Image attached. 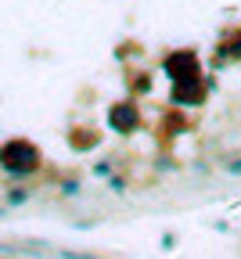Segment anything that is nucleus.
Listing matches in <instances>:
<instances>
[{
	"label": "nucleus",
	"instance_id": "nucleus-14",
	"mask_svg": "<svg viewBox=\"0 0 241 259\" xmlns=\"http://www.w3.org/2000/svg\"><path fill=\"white\" fill-rule=\"evenodd\" d=\"M162 248H166V252H169V248H177V234H173V231H166V234H162Z\"/></svg>",
	"mask_w": 241,
	"mask_h": 259
},
{
	"label": "nucleus",
	"instance_id": "nucleus-3",
	"mask_svg": "<svg viewBox=\"0 0 241 259\" xmlns=\"http://www.w3.org/2000/svg\"><path fill=\"white\" fill-rule=\"evenodd\" d=\"M108 126L115 130L119 137H133L137 130L144 126V108L137 97H123V101H115L108 108Z\"/></svg>",
	"mask_w": 241,
	"mask_h": 259
},
{
	"label": "nucleus",
	"instance_id": "nucleus-5",
	"mask_svg": "<svg viewBox=\"0 0 241 259\" xmlns=\"http://www.w3.org/2000/svg\"><path fill=\"white\" fill-rule=\"evenodd\" d=\"M158 126H162V137L173 141V137H180V134H187V130H191V119L184 115V108H169Z\"/></svg>",
	"mask_w": 241,
	"mask_h": 259
},
{
	"label": "nucleus",
	"instance_id": "nucleus-6",
	"mask_svg": "<svg viewBox=\"0 0 241 259\" xmlns=\"http://www.w3.org/2000/svg\"><path fill=\"white\" fill-rule=\"evenodd\" d=\"M223 61H241V29H234L230 36L216 47V69H220Z\"/></svg>",
	"mask_w": 241,
	"mask_h": 259
},
{
	"label": "nucleus",
	"instance_id": "nucleus-9",
	"mask_svg": "<svg viewBox=\"0 0 241 259\" xmlns=\"http://www.w3.org/2000/svg\"><path fill=\"white\" fill-rule=\"evenodd\" d=\"M223 169L234 173V177H241V155H223Z\"/></svg>",
	"mask_w": 241,
	"mask_h": 259
},
{
	"label": "nucleus",
	"instance_id": "nucleus-7",
	"mask_svg": "<svg viewBox=\"0 0 241 259\" xmlns=\"http://www.w3.org/2000/svg\"><path fill=\"white\" fill-rule=\"evenodd\" d=\"M130 97H144V94H151V72H137L133 79H130Z\"/></svg>",
	"mask_w": 241,
	"mask_h": 259
},
{
	"label": "nucleus",
	"instance_id": "nucleus-15",
	"mask_svg": "<svg viewBox=\"0 0 241 259\" xmlns=\"http://www.w3.org/2000/svg\"><path fill=\"white\" fill-rule=\"evenodd\" d=\"M94 173H97V177H112V162H97Z\"/></svg>",
	"mask_w": 241,
	"mask_h": 259
},
{
	"label": "nucleus",
	"instance_id": "nucleus-13",
	"mask_svg": "<svg viewBox=\"0 0 241 259\" xmlns=\"http://www.w3.org/2000/svg\"><path fill=\"white\" fill-rule=\"evenodd\" d=\"M61 194H79V180H72V177L61 180Z\"/></svg>",
	"mask_w": 241,
	"mask_h": 259
},
{
	"label": "nucleus",
	"instance_id": "nucleus-11",
	"mask_svg": "<svg viewBox=\"0 0 241 259\" xmlns=\"http://www.w3.org/2000/svg\"><path fill=\"white\" fill-rule=\"evenodd\" d=\"M155 169H162V173H169V169H180V162H173L169 155H162L158 162H155Z\"/></svg>",
	"mask_w": 241,
	"mask_h": 259
},
{
	"label": "nucleus",
	"instance_id": "nucleus-12",
	"mask_svg": "<svg viewBox=\"0 0 241 259\" xmlns=\"http://www.w3.org/2000/svg\"><path fill=\"white\" fill-rule=\"evenodd\" d=\"M108 187H112L115 194H123V191H126L130 184H126V177H108Z\"/></svg>",
	"mask_w": 241,
	"mask_h": 259
},
{
	"label": "nucleus",
	"instance_id": "nucleus-1",
	"mask_svg": "<svg viewBox=\"0 0 241 259\" xmlns=\"http://www.w3.org/2000/svg\"><path fill=\"white\" fill-rule=\"evenodd\" d=\"M40 166H44V155L32 141L11 137L8 144H0V169L8 177H32Z\"/></svg>",
	"mask_w": 241,
	"mask_h": 259
},
{
	"label": "nucleus",
	"instance_id": "nucleus-2",
	"mask_svg": "<svg viewBox=\"0 0 241 259\" xmlns=\"http://www.w3.org/2000/svg\"><path fill=\"white\" fill-rule=\"evenodd\" d=\"M162 72L169 76V83H184V79H202V76H205L202 58H198V51H191V47L169 51V54L162 58Z\"/></svg>",
	"mask_w": 241,
	"mask_h": 259
},
{
	"label": "nucleus",
	"instance_id": "nucleus-8",
	"mask_svg": "<svg viewBox=\"0 0 241 259\" xmlns=\"http://www.w3.org/2000/svg\"><path fill=\"white\" fill-rule=\"evenodd\" d=\"M97 134H94V130H90V134H72V137H68V144H72L76 151H87V148H97Z\"/></svg>",
	"mask_w": 241,
	"mask_h": 259
},
{
	"label": "nucleus",
	"instance_id": "nucleus-4",
	"mask_svg": "<svg viewBox=\"0 0 241 259\" xmlns=\"http://www.w3.org/2000/svg\"><path fill=\"white\" fill-rule=\"evenodd\" d=\"M209 83L202 79H184V83H173V90H169V108H202L205 101H209Z\"/></svg>",
	"mask_w": 241,
	"mask_h": 259
},
{
	"label": "nucleus",
	"instance_id": "nucleus-10",
	"mask_svg": "<svg viewBox=\"0 0 241 259\" xmlns=\"http://www.w3.org/2000/svg\"><path fill=\"white\" fill-rule=\"evenodd\" d=\"M25 198H29V191H25V187H15V191H8V202H11V205H22Z\"/></svg>",
	"mask_w": 241,
	"mask_h": 259
}]
</instances>
